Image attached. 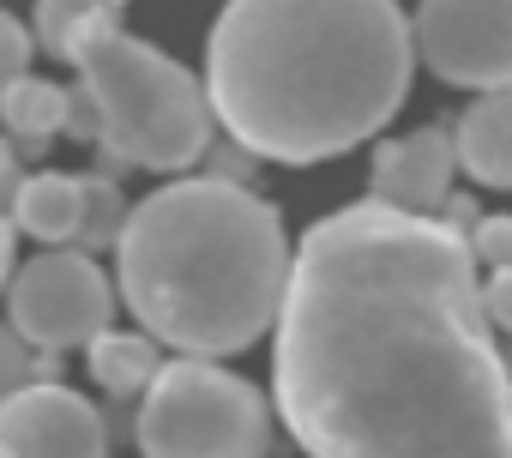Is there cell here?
Wrapping results in <instances>:
<instances>
[{
	"label": "cell",
	"mask_w": 512,
	"mask_h": 458,
	"mask_svg": "<svg viewBox=\"0 0 512 458\" xmlns=\"http://www.w3.org/2000/svg\"><path fill=\"white\" fill-rule=\"evenodd\" d=\"M458 169L482 187H512V91H494V97H476L458 127Z\"/></svg>",
	"instance_id": "10"
},
{
	"label": "cell",
	"mask_w": 512,
	"mask_h": 458,
	"mask_svg": "<svg viewBox=\"0 0 512 458\" xmlns=\"http://www.w3.org/2000/svg\"><path fill=\"white\" fill-rule=\"evenodd\" d=\"M7 326L43 356L91 350L103 332H115V284L91 254L43 248L7 284Z\"/></svg>",
	"instance_id": "6"
},
{
	"label": "cell",
	"mask_w": 512,
	"mask_h": 458,
	"mask_svg": "<svg viewBox=\"0 0 512 458\" xmlns=\"http://www.w3.org/2000/svg\"><path fill=\"white\" fill-rule=\"evenodd\" d=\"M452 175H458V139L446 127H416L374 151L368 199L410 211V217H440L452 199Z\"/></svg>",
	"instance_id": "9"
},
{
	"label": "cell",
	"mask_w": 512,
	"mask_h": 458,
	"mask_svg": "<svg viewBox=\"0 0 512 458\" xmlns=\"http://www.w3.org/2000/svg\"><path fill=\"white\" fill-rule=\"evenodd\" d=\"M31 73V31L0 7V103H7V91Z\"/></svg>",
	"instance_id": "18"
},
{
	"label": "cell",
	"mask_w": 512,
	"mask_h": 458,
	"mask_svg": "<svg viewBox=\"0 0 512 458\" xmlns=\"http://www.w3.org/2000/svg\"><path fill=\"white\" fill-rule=\"evenodd\" d=\"M440 223H446V229H458V236L470 242V229L482 223V211H476V199H470V193H452V199H446V211H440Z\"/></svg>",
	"instance_id": "21"
},
{
	"label": "cell",
	"mask_w": 512,
	"mask_h": 458,
	"mask_svg": "<svg viewBox=\"0 0 512 458\" xmlns=\"http://www.w3.org/2000/svg\"><path fill=\"white\" fill-rule=\"evenodd\" d=\"M482 266L440 217L356 199L296 242L278 416L314 458H512V374Z\"/></svg>",
	"instance_id": "1"
},
{
	"label": "cell",
	"mask_w": 512,
	"mask_h": 458,
	"mask_svg": "<svg viewBox=\"0 0 512 458\" xmlns=\"http://www.w3.org/2000/svg\"><path fill=\"white\" fill-rule=\"evenodd\" d=\"M290 272L278 205L211 175L145 193L115 248V290L145 338L193 362L260 344L284 314Z\"/></svg>",
	"instance_id": "3"
},
{
	"label": "cell",
	"mask_w": 512,
	"mask_h": 458,
	"mask_svg": "<svg viewBox=\"0 0 512 458\" xmlns=\"http://www.w3.org/2000/svg\"><path fill=\"white\" fill-rule=\"evenodd\" d=\"M79 91L97 109V175L157 169L181 181V169L205 163V151L217 145L205 85L163 49L127 37L121 19L103 25L79 55Z\"/></svg>",
	"instance_id": "4"
},
{
	"label": "cell",
	"mask_w": 512,
	"mask_h": 458,
	"mask_svg": "<svg viewBox=\"0 0 512 458\" xmlns=\"http://www.w3.org/2000/svg\"><path fill=\"white\" fill-rule=\"evenodd\" d=\"M422 67L464 91H512V0H434L410 19Z\"/></svg>",
	"instance_id": "7"
},
{
	"label": "cell",
	"mask_w": 512,
	"mask_h": 458,
	"mask_svg": "<svg viewBox=\"0 0 512 458\" xmlns=\"http://www.w3.org/2000/svg\"><path fill=\"white\" fill-rule=\"evenodd\" d=\"M85 362H91V380H97L115 404H139V398L157 386V374H163L157 338H145V332H103V338L85 350Z\"/></svg>",
	"instance_id": "13"
},
{
	"label": "cell",
	"mask_w": 512,
	"mask_h": 458,
	"mask_svg": "<svg viewBox=\"0 0 512 458\" xmlns=\"http://www.w3.org/2000/svg\"><path fill=\"white\" fill-rule=\"evenodd\" d=\"M85 181V229H79V254H103V248H121L127 236V199L115 187V175H79Z\"/></svg>",
	"instance_id": "15"
},
{
	"label": "cell",
	"mask_w": 512,
	"mask_h": 458,
	"mask_svg": "<svg viewBox=\"0 0 512 458\" xmlns=\"http://www.w3.org/2000/svg\"><path fill=\"white\" fill-rule=\"evenodd\" d=\"M133 440L145 458H266L272 452V404L266 392L217 368L175 356L157 386L133 404Z\"/></svg>",
	"instance_id": "5"
},
{
	"label": "cell",
	"mask_w": 512,
	"mask_h": 458,
	"mask_svg": "<svg viewBox=\"0 0 512 458\" xmlns=\"http://www.w3.org/2000/svg\"><path fill=\"white\" fill-rule=\"evenodd\" d=\"M416 67V31L386 0H235L205 43V97L253 157L326 163L374 139Z\"/></svg>",
	"instance_id": "2"
},
{
	"label": "cell",
	"mask_w": 512,
	"mask_h": 458,
	"mask_svg": "<svg viewBox=\"0 0 512 458\" xmlns=\"http://www.w3.org/2000/svg\"><path fill=\"white\" fill-rule=\"evenodd\" d=\"M121 19V7H73V0H43V7L31 13V31H37V43H43V55H55V61H73L79 67V55L91 49V37L103 31V25H115Z\"/></svg>",
	"instance_id": "14"
},
{
	"label": "cell",
	"mask_w": 512,
	"mask_h": 458,
	"mask_svg": "<svg viewBox=\"0 0 512 458\" xmlns=\"http://www.w3.org/2000/svg\"><path fill=\"white\" fill-rule=\"evenodd\" d=\"M482 308H488V320H494L500 332H512V272H494V278L482 284Z\"/></svg>",
	"instance_id": "20"
},
{
	"label": "cell",
	"mask_w": 512,
	"mask_h": 458,
	"mask_svg": "<svg viewBox=\"0 0 512 458\" xmlns=\"http://www.w3.org/2000/svg\"><path fill=\"white\" fill-rule=\"evenodd\" d=\"M49 380H61V356H43L13 326H0V404L19 398L25 386H49Z\"/></svg>",
	"instance_id": "16"
},
{
	"label": "cell",
	"mask_w": 512,
	"mask_h": 458,
	"mask_svg": "<svg viewBox=\"0 0 512 458\" xmlns=\"http://www.w3.org/2000/svg\"><path fill=\"white\" fill-rule=\"evenodd\" d=\"M506 374H512V350H506Z\"/></svg>",
	"instance_id": "23"
},
{
	"label": "cell",
	"mask_w": 512,
	"mask_h": 458,
	"mask_svg": "<svg viewBox=\"0 0 512 458\" xmlns=\"http://www.w3.org/2000/svg\"><path fill=\"white\" fill-rule=\"evenodd\" d=\"M0 127H7V139H13L19 151L43 157V145L73 127V91L55 85V79L25 73V79L7 91V103H0Z\"/></svg>",
	"instance_id": "12"
},
{
	"label": "cell",
	"mask_w": 512,
	"mask_h": 458,
	"mask_svg": "<svg viewBox=\"0 0 512 458\" xmlns=\"http://www.w3.org/2000/svg\"><path fill=\"white\" fill-rule=\"evenodd\" d=\"M13 248H19V223H13V217H0V290H7L13 272H19V266H13Z\"/></svg>",
	"instance_id": "22"
},
{
	"label": "cell",
	"mask_w": 512,
	"mask_h": 458,
	"mask_svg": "<svg viewBox=\"0 0 512 458\" xmlns=\"http://www.w3.org/2000/svg\"><path fill=\"white\" fill-rule=\"evenodd\" d=\"M13 223L25 236L49 242V248H79V229H85V181L79 175H25L19 199H13Z\"/></svg>",
	"instance_id": "11"
},
{
	"label": "cell",
	"mask_w": 512,
	"mask_h": 458,
	"mask_svg": "<svg viewBox=\"0 0 512 458\" xmlns=\"http://www.w3.org/2000/svg\"><path fill=\"white\" fill-rule=\"evenodd\" d=\"M0 458H109V416L49 380L0 404Z\"/></svg>",
	"instance_id": "8"
},
{
	"label": "cell",
	"mask_w": 512,
	"mask_h": 458,
	"mask_svg": "<svg viewBox=\"0 0 512 458\" xmlns=\"http://www.w3.org/2000/svg\"><path fill=\"white\" fill-rule=\"evenodd\" d=\"M470 260L488 266V278H494V272H512V217H506V211H488V217L470 229Z\"/></svg>",
	"instance_id": "17"
},
{
	"label": "cell",
	"mask_w": 512,
	"mask_h": 458,
	"mask_svg": "<svg viewBox=\"0 0 512 458\" xmlns=\"http://www.w3.org/2000/svg\"><path fill=\"white\" fill-rule=\"evenodd\" d=\"M205 175H211V181H229V187H247V175H253V151H241L235 139H217V145L205 151Z\"/></svg>",
	"instance_id": "19"
}]
</instances>
